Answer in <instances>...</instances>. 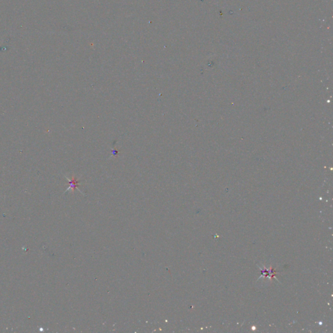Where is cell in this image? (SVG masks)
I'll return each mask as SVG.
<instances>
[{"label":"cell","instance_id":"6da1fadb","mask_svg":"<svg viewBox=\"0 0 333 333\" xmlns=\"http://www.w3.org/2000/svg\"><path fill=\"white\" fill-rule=\"evenodd\" d=\"M65 178H66L67 180H68L69 182V187L68 189H67V190L65 191V192L69 191L70 190H72V191L74 192V190H76V189H77V190H78L79 192H81V193H82V194H83V193L82 191H81L79 190V189H78V187L79 186V184H80V181H79L78 180L77 178H76V177L74 176V175H73V176L72 177V178H71L70 179L69 178L67 177H65Z\"/></svg>","mask_w":333,"mask_h":333},{"label":"cell","instance_id":"7a4b0ae2","mask_svg":"<svg viewBox=\"0 0 333 333\" xmlns=\"http://www.w3.org/2000/svg\"><path fill=\"white\" fill-rule=\"evenodd\" d=\"M277 273V271H276L275 270L272 268H270L269 270H267L265 268H264L263 269H261V275L262 276H260V277L264 276L265 277H269L270 278H271L275 277V274Z\"/></svg>","mask_w":333,"mask_h":333},{"label":"cell","instance_id":"3957f363","mask_svg":"<svg viewBox=\"0 0 333 333\" xmlns=\"http://www.w3.org/2000/svg\"><path fill=\"white\" fill-rule=\"evenodd\" d=\"M119 154V152L117 151V150H115L113 151V155H117Z\"/></svg>","mask_w":333,"mask_h":333}]
</instances>
